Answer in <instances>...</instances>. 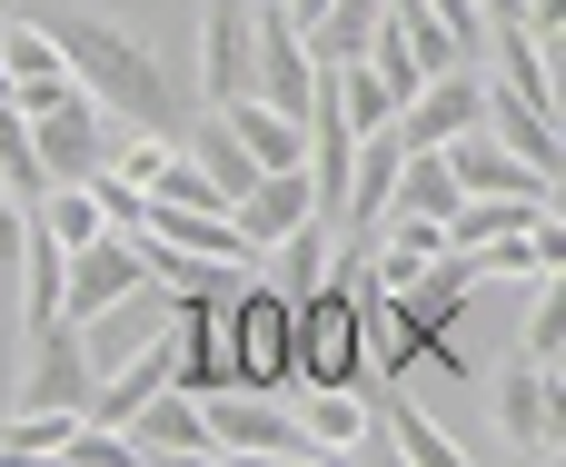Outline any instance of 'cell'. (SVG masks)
Instances as JSON below:
<instances>
[{
	"label": "cell",
	"mask_w": 566,
	"mask_h": 467,
	"mask_svg": "<svg viewBox=\"0 0 566 467\" xmlns=\"http://www.w3.org/2000/svg\"><path fill=\"white\" fill-rule=\"evenodd\" d=\"M50 30H60V70H70L119 129H169V120H179V90H169L159 50H149L139 30H119V20H99V10L50 20Z\"/></svg>",
	"instance_id": "obj_1"
},
{
	"label": "cell",
	"mask_w": 566,
	"mask_h": 467,
	"mask_svg": "<svg viewBox=\"0 0 566 467\" xmlns=\"http://www.w3.org/2000/svg\"><path fill=\"white\" fill-rule=\"evenodd\" d=\"M219 349H229V378L239 388H298V309L259 269L219 299Z\"/></svg>",
	"instance_id": "obj_2"
},
{
	"label": "cell",
	"mask_w": 566,
	"mask_h": 467,
	"mask_svg": "<svg viewBox=\"0 0 566 467\" xmlns=\"http://www.w3.org/2000/svg\"><path fill=\"white\" fill-rule=\"evenodd\" d=\"M199 418H209L219 458H318L308 428H298V408H279V388H239V378H219V388L199 398Z\"/></svg>",
	"instance_id": "obj_3"
},
{
	"label": "cell",
	"mask_w": 566,
	"mask_h": 467,
	"mask_svg": "<svg viewBox=\"0 0 566 467\" xmlns=\"http://www.w3.org/2000/svg\"><path fill=\"white\" fill-rule=\"evenodd\" d=\"M308 80H318V60H308V30L279 10V0H249V100H269V110H308Z\"/></svg>",
	"instance_id": "obj_4"
},
{
	"label": "cell",
	"mask_w": 566,
	"mask_h": 467,
	"mask_svg": "<svg viewBox=\"0 0 566 467\" xmlns=\"http://www.w3.org/2000/svg\"><path fill=\"white\" fill-rule=\"evenodd\" d=\"M30 159H40V189H50V179H90V169L109 159V110L70 80L50 110H30Z\"/></svg>",
	"instance_id": "obj_5"
},
{
	"label": "cell",
	"mask_w": 566,
	"mask_h": 467,
	"mask_svg": "<svg viewBox=\"0 0 566 467\" xmlns=\"http://www.w3.org/2000/svg\"><path fill=\"white\" fill-rule=\"evenodd\" d=\"M478 120H488V70H478V60L428 70V80L398 100V139H408V149H448V139H468Z\"/></svg>",
	"instance_id": "obj_6"
},
{
	"label": "cell",
	"mask_w": 566,
	"mask_h": 467,
	"mask_svg": "<svg viewBox=\"0 0 566 467\" xmlns=\"http://www.w3.org/2000/svg\"><path fill=\"white\" fill-rule=\"evenodd\" d=\"M129 289H149L139 229H99V239H80V249H70V269H60V319H99V309H109V299H129Z\"/></svg>",
	"instance_id": "obj_7"
},
{
	"label": "cell",
	"mask_w": 566,
	"mask_h": 467,
	"mask_svg": "<svg viewBox=\"0 0 566 467\" xmlns=\"http://www.w3.org/2000/svg\"><path fill=\"white\" fill-rule=\"evenodd\" d=\"M20 408H90V349H80V319H50V329H20Z\"/></svg>",
	"instance_id": "obj_8"
},
{
	"label": "cell",
	"mask_w": 566,
	"mask_h": 467,
	"mask_svg": "<svg viewBox=\"0 0 566 467\" xmlns=\"http://www.w3.org/2000/svg\"><path fill=\"white\" fill-rule=\"evenodd\" d=\"M557 359H517L497 369V438L527 448V458H557Z\"/></svg>",
	"instance_id": "obj_9"
},
{
	"label": "cell",
	"mask_w": 566,
	"mask_h": 467,
	"mask_svg": "<svg viewBox=\"0 0 566 467\" xmlns=\"http://www.w3.org/2000/svg\"><path fill=\"white\" fill-rule=\"evenodd\" d=\"M199 100L209 110L249 100V0H209L199 10Z\"/></svg>",
	"instance_id": "obj_10"
},
{
	"label": "cell",
	"mask_w": 566,
	"mask_h": 467,
	"mask_svg": "<svg viewBox=\"0 0 566 467\" xmlns=\"http://www.w3.org/2000/svg\"><path fill=\"white\" fill-rule=\"evenodd\" d=\"M448 169H458V189H468V199H557V179H547V169H527L517 149H497L488 129L448 139Z\"/></svg>",
	"instance_id": "obj_11"
},
{
	"label": "cell",
	"mask_w": 566,
	"mask_h": 467,
	"mask_svg": "<svg viewBox=\"0 0 566 467\" xmlns=\"http://www.w3.org/2000/svg\"><path fill=\"white\" fill-rule=\"evenodd\" d=\"M229 219H239V239L269 259V249H279L298 219H318V199H308V179H298V169H259V179L229 199Z\"/></svg>",
	"instance_id": "obj_12"
},
{
	"label": "cell",
	"mask_w": 566,
	"mask_h": 467,
	"mask_svg": "<svg viewBox=\"0 0 566 467\" xmlns=\"http://www.w3.org/2000/svg\"><path fill=\"white\" fill-rule=\"evenodd\" d=\"M438 259H448V219H408V209H388L378 239H368V289H418Z\"/></svg>",
	"instance_id": "obj_13"
},
{
	"label": "cell",
	"mask_w": 566,
	"mask_h": 467,
	"mask_svg": "<svg viewBox=\"0 0 566 467\" xmlns=\"http://www.w3.org/2000/svg\"><path fill=\"white\" fill-rule=\"evenodd\" d=\"M119 438H129V458H219V438H209V418H199L189 388H159Z\"/></svg>",
	"instance_id": "obj_14"
},
{
	"label": "cell",
	"mask_w": 566,
	"mask_h": 467,
	"mask_svg": "<svg viewBox=\"0 0 566 467\" xmlns=\"http://www.w3.org/2000/svg\"><path fill=\"white\" fill-rule=\"evenodd\" d=\"M398 159H408V139H398V129H358V149H348V199H338V229H378V219H388Z\"/></svg>",
	"instance_id": "obj_15"
},
{
	"label": "cell",
	"mask_w": 566,
	"mask_h": 467,
	"mask_svg": "<svg viewBox=\"0 0 566 467\" xmlns=\"http://www.w3.org/2000/svg\"><path fill=\"white\" fill-rule=\"evenodd\" d=\"M488 80H497V90H527V100L557 110V40L527 30V20H497V30H488Z\"/></svg>",
	"instance_id": "obj_16"
},
{
	"label": "cell",
	"mask_w": 566,
	"mask_h": 467,
	"mask_svg": "<svg viewBox=\"0 0 566 467\" xmlns=\"http://www.w3.org/2000/svg\"><path fill=\"white\" fill-rule=\"evenodd\" d=\"M298 428H308L318 458H358V448H378V408H368L358 388H298Z\"/></svg>",
	"instance_id": "obj_17"
},
{
	"label": "cell",
	"mask_w": 566,
	"mask_h": 467,
	"mask_svg": "<svg viewBox=\"0 0 566 467\" xmlns=\"http://www.w3.org/2000/svg\"><path fill=\"white\" fill-rule=\"evenodd\" d=\"M497 149H517L527 169H557V110L547 100H527V90H497L488 80V120H478Z\"/></svg>",
	"instance_id": "obj_18"
},
{
	"label": "cell",
	"mask_w": 566,
	"mask_h": 467,
	"mask_svg": "<svg viewBox=\"0 0 566 467\" xmlns=\"http://www.w3.org/2000/svg\"><path fill=\"white\" fill-rule=\"evenodd\" d=\"M139 229H149V239H169V249H189V259H219V269H259V249L239 239V219H229V209H149Z\"/></svg>",
	"instance_id": "obj_19"
},
{
	"label": "cell",
	"mask_w": 566,
	"mask_h": 467,
	"mask_svg": "<svg viewBox=\"0 0 566 467\" xmlns=\"http://www.w3.org/2000/svg\"><path fill=\"white\" fill-rule=\"evenodd\" d=\"M219 120H229V139H239L259 169H298V159H308V120H289V110H269V100H229Z\"/></svg>",
	"instance_id": "obj_20"
},
{
	"label": "cell",
	"mask_w": 566,
	"mask_h": 467,
	"mask_svg": "<svg viewBox=\"0 0 566 467\" xmlns=\"http://www.w3.org/2000/svg\"><path fill=\"white\" fill-rule=\"evenodd\" d=\"M269 259H279V299L298 309V299H318V289L338 279V229H328V219H298Z\"/></svg>",
	"instance_id": "obj_21"
},
{
	"label": "cell",
	"mask_w": 566,
	"mask_h": 467,
	"mask_svg": "<svg viewBox=\"0 0 566 467\" xmlns=\"http://www.w3.org/2000/svg\"><path fill=\"white\" fill-rule=\"evenodd\" d=\"M468 189H458V169H448V149H408L398 159V189H388V209H408V219H448Z\"/></svg>",
	"instance_id": "obj_22"
},
{
	"label": "cell",
	"mask_w": 566,
	"mask_h": 467,
	"mask_svg": "<svg viewBox=\"0 0 566 467\" xmlns=\"http://www.w3.org/2000/svg\"><path fill=\"white\" fill-rule=\"evenodd\" d=\"M368 408H378L388 448H398L408 467H458V458H468V448H458V438H448V428H438L428 408H408V398H368Z\"/></svg>",
	"instance_id": "obj_23"
},
{
	"label": "cell",
	"mask_w": 566,
	"mask_h": 467,
	"mask_svg": "<svg viewBox=\"0 0 566 467\" xmlns=\"http://www.w3.org/2000/svg\"><path fill=\"white\" fill-rule=\"evenodd\" d=\"M0 80H10V90H30V80H60V30L10 10V20H0Z\"/></svg>",
	"instance_id": "obj_24"
},
{
	"label": "cell",
	"mask_w": 566,
	"mask_h": 467,
	"mask_svg": "<svg viewBox=\"0 0 566 467\" xmlns=\"http://www.w3.org/2000/svg\"><path fill=\"white\" fill-rule=\"evenodd\" d=\"M378 10H388V0H328V10L308 20V60H358V50L378 40Z\"/></svg>",
	"instance_id": "obj_25"
},
{
	"label": "cell",
	"mask_w": 566,
	"mask_h": 467,
	"mask_svg": "<svg viewBox=\"0 0 566 467\" xmlns=\"http://www.w3.org/2000/svg\"><path fill=\"white\" fill-rule=\"evenodd\" d=\"M179 149H189V159H199V169H209V179H219V199H239V189H249V179H259V159H249V149H239V139H229V120H219V110H209V120H199V129H189V139H179Z\"/></svg>",
	"instance_id": "obj_26"
},
{
	"label": "cell",
	"mask_w": 566,
	"mask_h": 467,
	"mask_svg": "<svg viewBox=\"0 0 566 467\" xmlns=\"http://www.w3.org/2000/svg\"><path fill=\"white\" fill-rule=\"evenodd\" d=\"M566 349V269H537V309H527V359Z\"/></svg>",
	"instance_id": "obj_27"
},
{
	"label": "cell",
	"mask_w": 566,
	"mask_h": 467,
	"mask_svg": "<svg viewBox=\"0 0 566 467\" xmlns=\"http://www.w3.org/2000/svg\"><path fill=\"white\" fill-rule=\"evenodd\" d=\"M0 189L10 199H40V159H30V120L0 100Z\"/></svg>",
	"instance_id": "obj_28"
},
{
	"label": "cell",
	"mask_w": 566,
	"mask_h": 467,
	"mask_svg": "<svg viewBox=\"0 0 566 467\" xmlns=\"http://www.w3.org/2000/svg\"><path fill=\"white\" fill-rule=\"evenodd\" d=\"M90 199H99V219H109V229H139V219H149V199H139L119 169H90Z\"/></svg>",
	"instance_id": "obj_29"
},
{
	"label": "cell",
	"mask_w": 566,
	"mask_h": 467,
	"mask_svg": "<svg viewBox=\"0 0 566 467\" xmlns=\"http://www.w3.org/2000/svg\"><path fill=\"white\" fill-rule=\"evenodd\" d=\"M418 10H428V20H448V40H458L468 60L488 50V10H478V0H418Z\"/></svg>",
	"instance_id": "obj_30"
},
{
	"label": "cell",
	"mask_w": 566,
	"mask_h": 467,
	"mask_svg": "<svg viewBox=\"0 0 566 467\" xmlns=\"http://www.w3.org/2000/svg\"><path fill=\"white\" fill-rule=\"evenodd\" d=\"M20 239H30V199H10V189H0V269L20 259Z\"/></svg>",
	"instance_id": "obj_31"
},
{
	"label": "cell",
	"mask_w": 566,
	"mask_h": 467,
	"mask_svg": "<svg viewBox=\"0 0 566 467\" xmlns=\"http://www.w3.org/2000/svg\"><path fill=\"white\" fill-rule=\"evenodd\" d=\"M279 10H289V20H298V30H308V20H318V10H328V0H279Z\"/></svg>",
	"instance_id": "obj_32"
},
{
	"label": "cell",
	"mask_w": 566,
	"mask_h": 467,
	"mask_svg": "<svg viewBox=\"0 0 566 467\" xmlns=\"http://www.w3.org/2000/svg\"><path fill=\"white\" fill-rule=\"evenodd\" d=\"M10 10H20V0H0V20H10Z\"/></svg>",
	"instance_id": "obj_33"
}]
</instances>
